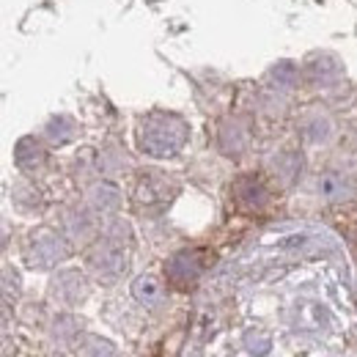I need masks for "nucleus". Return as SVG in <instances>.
I'll return each instance as SVG.
<instances>
[{"instance_id": "obj_1", "label": "nucleus", "mask_w": 357, "mask_h": 357, "mask_svg": "<svg viewBox=\"0 0 357 357\" xmlns=\"http://www.w3.org/2000/svg\"><path fill=\"white\" fill-rule=\"evenodd\" d=\"M137 143L151 157H174L187 143V124L171 113H149L137 127Z\"/></svg>"}, {"instance_id": "obj_2", "label": "nucleus", "mask_w": 357, "mask_h": 357, "mask_svg": "<svg viewBox=\"0 0 357 357\" xmlns=\"http://www.w3.org/2000/svg\"><path fill=\"white\" fill-rule=\"evenodd\" d=\"M204 269H206V259L201 250H178L165 264V275L176 289H190L201 280Z\"/></svg>"}, {"instance_id": "obj_3", "label": "nucleus", "mask_w": 357, "mask_h": 357, "mask_svg": "<svg viewBox=\"0 0 357 357\" xmlns=\"http://www.w3.org/2000/svg\"><path fill=\"white\" fill-rule=\"evenodd\" d=\"M91 269L102 278V280H116L124 269H127V256L121 248L116 245H102L91 253Z\"/></svg>"}, {"instance_id": "obj_4", "label": "nucleus", "mask_w": 357, "mask_h": 357, "mask_svg": "<svg viewBox=\"0 0 357 357\" xmlns=\"http://www.w3.org/2000/svg\"><path fill=\"white\" fill-rule=\"evenodd\" d=\"M234 198L242 209L248 212H256V209H264L269 204V190L264 187V181L256 176H242L236 178L234 184Z\"/></svg>"}, {"instance_id": "obj_5", "label": "nucleus", "mask_w": 357, "mask_h": 357, "mask_svg": "<svg viewBox=\"0 0 357 357\" xmlns=\"http://www.w3.org/2000/svg\"><path fill=\"white\" fill-rule=\"evenodd\" d=\"M63 256H66V245L55 234H39L31 245V264H36V267H50V264L61 261Z\"/></svg>"}, {"instance_id": "obj_6", "label": "nucleus", "mask_w": 357, "mask_h": 357, "mask_svg": "<svg viewBox=\"0 0 357 357\" xmlns=\"http://www.w3.org/2000/svg\"><path fill=\"white\" fill-rule=\"evenodd\" d=\"M132 297L146 308H157L162 303V297H165V289L154 275H140L132 283Z\"/></svg>"}, {"instance_id": "obj_7", "label": "nucleus", "mask_w": 357, "mask_h": 357, "mask_svg": "<svg viewBox=\"0 0 357 357\" xmlns=\"http://www.w3.org/2000/svg\"><path fill=\"white\" fill-rule=\"evenodd\" d=\"M352 192H355V184L347 176H341V174H333L330 171V174H321L319 176V195L324 201H347Z\"/></svg>"}, {"instance_id": "obj_8", "label": "nucleus", "mask_w": 357, "mask_h": 357, "mask_svg": "<svg viewBox=\"0 0 357 357\" xmlns=\"http://www.w3.org/2000/svg\"><path fill=\"white\" fill-rule=\"evenodd\" d=\"M52 291H55V297L63 300V303H77V300H83L86 286H83V278H80L77 272H63V275H58Z\"/></svg>"}, {"instance_id": "obj_9", "label": "nucleus", "mask_w": 357, "mask_h": 357, "mask_svg": "<svg viewBox=\"0 0 357 357\" xmlns=\"http://www.w3.org/2000/svg\"><path fill=\"white\" fill-rule=\"evenodd\" d=\"M107 192H110V204L116 206V204H119V192H116L113 187H107ZM93 201H96V206H102V209H105V195H102V190H96V195H93Z\"/></svg>"}]
</instances>
